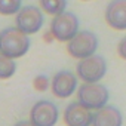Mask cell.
<instances>
[{"label": "cell", "mask_w": 126, "mask_h": 126, "mask_svg": "<svg viewBox=\"0 0 126 126\" xmlns=\"http://www.w3.org/2000/svg\"><path fill=\"white\" fill-rule=\"evenodd\" d=\"M30 49V39L18 27H11L0 33V53L12 59L19 58Z\"/></svg>", "instance_id": "6da1fadb"}, {"label": "cell", "mask_w": 126, "mask_h": 126, "mask_svg": "<svg viewBox=\"0 0 126 126\" xmlns=\"http://www.w3.org/2000/svg\"><path fill=\"white\" fill-rule=\"evenodd\" d=\"M77 98L79 102H82L85 107L91 110H98L107 105L110 92L104 85L98 82H83V85L77 91Z\"/></svg>", "instance_id": "7a4b0ae2"}, {"label": "cell", "mask_w": 126, "mask_h": 126, "mask_svg": "<svg viewBox=\"0 0 126 126\" xmlns=\"http://www.w3.org/2000/svg\"><path fill=\"white\" fill-rule=\"evenodd\" d=\"M50 33L58 42H70L79 33V18L73 12L55 15L50 22Z\"/></svg>", "instance_id": "3957f363"}, {"label": "cell", "mask_w": 126, "mask_h": 126, "mask_svg": "<svg viewBox=\"0 0 126 126\" xmlns=\"http://www.w3.org/2000/svg\"><path fill=\"white\" fill-rule=\"evenodd\" d=\"M98 49V37L95 33L89 30L79 31L67 45V50L73 58L83 59L86 56H91Z\"/></svg>", "instance_id": "277c9868"}, {"label": "cell", "mask_w": 126, "mask_h": 126, "mask_svg": "<svg viewBox=\"0 0 126 126\" xmlns=\"http://www.w3.org/2000/svg\"><path fill=\"white\" fill-rule=\"evenodd\" d=\"M77 76L83 82H99L107 73V62L101 55H91L77 64Z\"/></svg>", "instance_id": "5b68a950"}, {"label": "cell", "mask_w": 126, "mask_h": 126, "mask_svg": "<svg viewBox=\"0 0 126 126\" xmlns=\"http://www.w3.org/2000/svg\"><path fill=\"white\" fill-rule=\"evenodd\" d=\"M58 117H59L58 107L46 99L37 101L30 111V120L36 126H55Z\"/></svg>", "instance_id": "8992f818"}, {"label": "cell", "mask_w": 126, "mask_h": 126, "mask_svg": "<svg viewBox=\"0 0 126 126\" xmlns=\"http://www.w3.org/2000/svg\"><path fill=\"white\" fill-rule=\"evenodd\" d=\"M43 25V14L36 6H24L16 14V27L25 34L37 33Z\"/></svg>", "instance_id": "52a82bcc"}, {"label": "cell", "mask_w": 126, "mask_h": 126, "mask_svg": "<svg viewBox=\"0 0 126 126\" xmlns=\"http://www.w3.org/2000/svg\"><path fill=\"white\" fill-rule=\"evenodd\" d=\"M50 88L56 98H68L77 89V76L67 70L58 71L52 79Z\"/></svg>", "instance_id": "ba28073f"}, {"label": "cell", "mask_w": 126, "mask_h": 126, "mask_svg": "<svg viewBox=\"0 0 126 126\" xmlns=\"http://www.w3.org/2000/svg\"><path fill=\"white\" fill-rule=\"evenodd\" d=\"M94 113L82 102H71L64 111V122L67 126H92Z\"/></svg>", "instance_id": "9c48e42d"}, {"label": "cell", "mask_w": 126, "mask_h": 126, "mask_svg": "<svg viewBox=\"0 0 126 126\" xmlns=\"http://www.w3.org/2000/svg\"><path fill=\"white\" fill-rule=\"evenodd\" d=\"M105 21L114 30H126V0H111L105 9Z\"/></svg>", "instance_id": "30bf717a"}, {"label": "cell", "mask_w": 126, "mask_h": 126, "mask_svg": "<svg viewBox=\"0 0 126 126\" xmlns=\"http://www.w3.org/2000/svg\"><path fill=\"white\" fill-rule=\"evenodd\" d=\"M123 116L117 107L104 105L94 113L92 126H122Z\"/></svg>", "instance_id": "8fae6325"}, {"label": "cell", "mask_w": 126, "mask_h": 126, "mask_svg": "<svg viewBox=\"0 0 126 126\" xmlns=\"http://www.w3.org/2000/svg\"><path fill=\"white\" fill-rule=\"evenodd\" d=\"M39 2L43 12L53 16L65 12V8H67V0H39Z\"/></svg>", "instance_id": "7c38bea8"}, {"label": "cell", "mask_w": 126, "mask_h": 126, "mask_svg": "<svg viewBox=\"0 0 126 126\" xmlns=\"http://www.w3.org/2000/svg\"><path fill=\"white\" fill-rule=\"evenodd\" d=\"M16 70V65L12 58L0 55V79H9L14 76Z\"/></svg>", "instance_id": "4fadbf2b"}, {"label": "cell", "mask_w": 126, "mask_h": 126, "mask_svg": "<svg viewBox=\"0 0 126 126\" xmlns=\"http://www.w3.org/2000/svg\"><path fill=\"white\" fill-rule=\"evenodd\" d=\"M21 9V0H0V14L14 15Z\"/></svg>", "instance_id": "5bb4252c"}, {"label": "cell", "mask_w": 126, "mask_h": 126, "mask_svg": "<svg viewBox=\"0 0 126 126\" xmlns=\"http://www.w3.org/2000/svg\"><path fill=\"white\" fill-rule=\"evenodd\" d=\"M33 86H34L37 91L43 92V91H46L47 86H49V79H47L46 76H43V74H39V76L34 77V80H33Z\"/></svg>", "instance_id": "9a60e30c"}, {"label": "cell", "mask_w": 126, "mask_h": 126, "mask_svg": "<svg viewBox=\"0 0 126 126\" xmlns=\"http://www.w3.org/2000/svg\"><path fill=\"white\" fill-rule=\"evenodd\" d=\"M117 53H119L120 58L126 59V36L120 39V42H119V45H117Z\"/></svg>", "instance_id": "2e32d148"}, {"label": "cell", "mask_w": 126, "mask_h": 126, "mask_svg": "<svg viewBox=\"0 0 126 126\" xmlns=\"http://www.w3.org/2000/svg\"><path fill=\"white\" fill-rule=\"evenodd\" d=\"M15 126H36L31 120H21V122H18Z\"/></svg>", "instance_id": "e0dca14e"}, {"label": "cell", "mask_w": 126, "mask_h": 126, "mask_svg": "<svg viewBox=\"0 0 126 126\" xmlns=\"http://www.w3.org/2000/svg\"><path fill=\"white\" fill-rule=\"evenodd\" d=\"M85 2H86V0H85Z\"/></svg>", "instance_id": "ac0fdd59"}]
</instances>
